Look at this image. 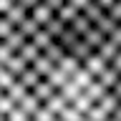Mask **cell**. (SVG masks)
Segmentation results:
<instances>
[{
  "label": "cell",
  "mask_w": 121,
  "mask_h": 121,
  "mask_svg": "<svg viewBox=\"0 0 121 121\" xmlns=\"http://www.w3.org/2000/svg\"><path fill=\"white\" fill-rule=\"evenodd\" d=\"M121 0H0V38H104Z\"/></svg>",
  "instance_id": "7a4b0ae2"
},
{
  "label": "cell",
  "mask_w": 121,
  "mask_h": 121,
  "mask_svg": "<svg viewBox=\"0 0 121 121\" xmlns=\"http://www.w3.org/2000/svg\"><path fill=\"white\" fill-rule=\"evenodd\" d=\"M91 38H0V121H121V66Z\"/></svg>",
  "instance_id": "6da1fadb"
}]
</instances>
